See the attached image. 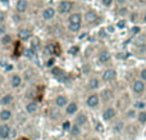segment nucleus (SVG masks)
<instances>
[{
    "mask_svg": "<svg viewBox=\"0 0 146 140\" xmlns=\"http://www.w3.org/2000/svg\"><path fill=\"white\" fill-rule=\"evenodd\" d=\"M83 26V15L81 12H72L67 18V28L69 32L78 33L82 30Z\"/></svg>",
    "mask_w": 146,
    "mask_h": 140,
    "instance_id": "obj_1",
    "label": "nucleus"
},
{
    "mask_svg": "<svg viewBox=\"0 0 146 140\" xmlns=\"http://www.w3.org/2000/svg\"><path fill=\"white\" fill-rule=\"evenodd\" d=\"M131 105H132V98L129 95V93H122L118 97H115V104H114V107L117 108V111L119 113H123Z\"/></svg>",
    "mask_w": 146,
    "mask_h": 140,
    "instance_id": "obj_2",
    "label": "nucleus"
},
{
    "mask_svg": "<svg viewBox=\"0 0 146 140\" xmlns=\"http://www.w3.org/2000/svg\"><path fill=\"white\" fill-rule=\"evenodd\" d=\"M83 22L87 26H96L101 22V15L100 13L96 9H92V8H88L86 9V12L83 13Z\"/></svg>",
    "mask_w": 146,
    "mask_h": 140,
    "instance_id": "obj_3",
    "label": "nucleus"
},
{
    "mask_svg": "<svg viewBox=\"0 0 146 140\" xmlns=\"http://www.w3.org/2000/svg\"><path fill=\"white\" fill-rule=\"evenodd\" d=\"M119 117V112L117 111V108L111 104H108L103 108L101 111V120L105 123H111L115 118Z\"/></svg>",
    "mask_w": 146,
    "mask_h": 140,
    "instance_id": "obj_4",
    "label": "nucleus"
},
{
    "mask_svg": "<svg viewBox=\"0 0 146 140\" xmlns=\"http://www.w3.org/2000/svg\"><path fill=\"white\" fill-rule=\"evenodd\" d=\"M100 80L103 84H113L118 80V71L114 67H108L100 75Z\"/></svg>",
    "mask_w": 146,
    "mask_h": 140,
    "instance_id": "obj_5",
    "label": "nucleus"
},
{
    "mask_svg": "<svg viewBox=\"0 0 146 140\" xmlns=\"http://www.w3.org/2000/svg\"><path fill=\"white\" fill-rule=\"evenodd\" d=\"M56 13L60 15H69L74 9V1L73 0H60L56 5Z\"/></svg>",
    "mask_w": 146,
    "mask_h": 140,
    "instance_id": "obj_6",
    "label": "nucleus"
},
{
    "mask_svg": "<svg viewBox=\"0 0 146 140\" xmlns=\"http://www.w3.org/2000/svg\"><path fill=\"white\" fill-rule=\"evenodd\" d=\"M145 91H146V84L144 81H141L139 77H136L131 82V93L136 98H144Z\"/></svg>",
    "mask_w": 146,
    "mask_h": 140,
    "instance_id": "obj_7",
    "label": "nucleus"
},
{
    "mask_svg": "<svg viewBox=\"0 0 146 140\" xmlns=\"http://www.w3.org/2000/svg\"><path fill=\"white\" fill-rule=\"evenodd\" d=\"M85 104L88 109H98L101 105V100H100V95H99V91L95 93H88L87 97L85 99Z\"/></svg>",
    "mask_w": 146,
    "mask_h": 140,
    "instance_id": "obj_8",
    "label": "nucleus"
},
{
    "mask_svg": "<svg viewBox=\"0 0 146 140\" xmlns=\"http://www.w3.org/2000/svg\"><path fill=\"white\" fill-rule=\"evenodd\" d=\"M99 95H100V100H101V104H110V102H113V100H115V91H114L111 87L106 86L104 87L103 90H101L100 93H99Z\"/></svg>",
    "mask_w": 146,
    "mask_h": 140,
    "instance_id": "obj_9",
    "label": "nucleus"
},
{
    "mask_svg": "<svg viewBox=\"0 0 146 140\" xmlns=\"http://www.w3.org/2000/svg\"><path fill=\"white\" fill-rule=\"evenodd\" d=\"M140 127H141V126H140L136 121H133V122H127L126 130H124L123 135L128 139H135L140 134Z\"/></svg>",
    "mask_w": 146,
    "mask_h": 140,
    "instance_id": "obj_10",
    "label": "nucleus"
},
{
    "mask_svg": "<svg viewBox=\"0 0 146 140\" xmlns=\"http://www.w3.org/2000/svg\"><path fill=\"white\" fill-rule=\"evenodd\" d=\"M126 125L127 122L123 120V117H118L111 122L110 129H111V133L115 134V135H123L124 130H126Z\"/></svg>",
    "mask_w": 146,
    "mask_h": 140,
    "instance_id": "obj_11",
    "label": "nucleus"
},
{
    "mask_svg": "<svg viewBox=\"0 0 146 140\" xmlns=\"http://www.w3.org/2000/svg\"><path fill=\"white\" fill-rule=\"evenodd\" d=\"M88 122H90V121H88V115L86 112H83V111H80V112L73 117V122L72 123L77 125L78 127H81L83 130L85 127H87Z\"/></svg>",
    "mask_w": 146,
    "mask_h": 140,
    "instance_id": "obj_12",
    "label": "nucleus"
},
{
    "mask_svg": "<svg viewBox=\"0 0 146 140\" xmlns=\"http://www.w3.org/2000/svg\"><path fill=\"white\" fill-rule=\"evenodd\" d=\"M96 59L100 64H108L111 62V53L109 49L106 48H101L98 50L96 53Z\"/></svg>",
    "mask_w": 146,
    "mask_h": 140,
    "instance_id": "obj_13",
    "label": "nucleus"
},
{
    "mask_svg": "<svg viewBox=\"0 0 146 140\" xmlns=\"http://www.w3.org/2000/svg\"><path fill=\"white\" fill-rule=\"evenodd\" d=\"M101 85H103V82H101L100 77L99 76H91L90 79L87 80V82H86V89H87L90 93H95L100 89Z\"/></svg>",
    "mask_w": 146,
    "mask_h": 140,
    "instance_id": "obj_14",
    "label": "nucleus"
},
{
    "mask_svg": "<svg viewBox=\"0 0 146 140\" xmlns=\"http://www.w3.org/2000/svg\"><path fill=\"white\" fill-rule=\"evenodd\" d=\"M80 112V103L77 100H69L68 105L64 108V115L68 117H74Z\"/></svg>",
    "mask_w": 146,
    "mask_h": 140,
    "instance_id": "obj_15",
    "label": "nucleus"
},
{
    "mask_svg": "<svg viewBox=\"0 0 146 140\" xmlns=\"http://www.w3.org/2000/svg\"><path fill=\"white\" fill-rule=\"evenodd\" d=\"M9 85H10V87H12V89H14V90L22 87V85H23V77H22V75L18 73V72H13V73H10Z\"/></svg>",
    "mask_w": 146,
    "mask_h": 140,
    "instance_id": "obj_16",
    "label": "nucleus"
},
{
    "mask_svg": "<svg viewBox=\"0 0 146 140\" xmlns=\"http://www.w3.org/2000/svg\"><path fill=\"white\" fill-rule=\"evenodd\" d=\"M17 37L19 41L26 43V41H30L33 37V32L30 27H21L17 32Z\"/></svg>",
    "mask_w": 146,
    "mask_h": 140,
    "instance_id": "obj_17",
    "label": "nucleus"
},
{
    "mask_svg": "<svg viewBox=\"0 0 146 140\" xmlns=\"http://www.w3.org/2000/svg\"><path fill=\"white\" fill-rule=\"evenodd\" d=\"M68 103H69V98H68V95L67 94H58L55 98H54V107L55 108H58V109H64V108L68 105Z\"/></svg>",
    "mask_w": 146,
    "mask_h": 140,
    "instance_id": "obj_18",
    "label": "nucleus"
},
{
    "mask_svg": "<svg viewBox=\"0 0 146 140\" xmlns=\"http://www.w3.org/2000/svg\"><path fill=\"white\" fill-rule=\"evenodd\" d=\"M56 9L54 7H45L42 10H41V18H42L44 21H46V22H50V21H53L54 18L56 17Z\"/></svg>",
    "mask_w": 146,
    "mask_h": 140,
    "instance_id": "obj_19",
    "label": "nucleus"
},
{
    "mask_svg": "<svg viewBox=\"0 0 146 140\" xmlns=\"http://www.w3.org/2000/svg\"><path fill=\"white\" fill-rule=\"evenodd\" d=\"M13 129L9 123H1L0 125V140H7L12 136Z\"/></svg>",
    "mask_w": 146,
    "mask_h": 140,
    "instance_id": "obj_20",
    "label": "nucleus"
},
{
    "mask_svg": "<svg viewBox=\"0 0 146 140\" xmlns=\"http://www.w3.org/2000/svg\"><path fill=\"white\" fill-rule=\"evenodd\" d=\"M28 8H30L28 0H17V1H15L14 9H15V12H17V14H25L28 10Z\"/></svg>",
    "mask_w": 146,
    "mask_h": 140,
    "instance_id": "obj_21",
    "label": "nucleus"
},
{
    "mask_svg": "<svg viewBox=\"0 0 146 140\" xmlns=\"http://www.w3.org/2000/svg\"><path fill=\"white\" fill-rule=\"evenodd\" d=\"M13 103H14V95L12 93H5L0 97V105H3V108H9V105H12Z\"/></svg>",
    "mask_w": 146,
    "mask_h": 140,
    "instance_id": "obj_22",
    "label": "nucleus"
},
{
    "mask_svg": "<svg viewBox=\"0 0 146 140\" xmlns=\"http://www.w3.org/2000/svg\"><path fill=\"white\" fill-rule=\"evenodd\" d=\"M25 109H26L27 115H30V116L36 115V113L38 112V102L37 100H30V102L26 103Z\"/></svg>",
    "mask_w": 146,
    "mask_h": 140,
    "instance_id": "obj_23",
    "label": "nucleus"
},
{
    "mask_svg": "<svg viewBox=\"0 0 146 140\" xmlns=\"http://www.w3.org/2000/svg\"><path fill=\"white\" fill-rule=\"evenodd\" d=\"M122 117H123V120L126 121V122H133V121H136V117H137V111L133 109L132 107H129L128 109H126L123 113H122Z\"/></svg>",
    "mask_w": 146,
    "mask_h": 140,
    "instance_id": "obj_24",
    "label": "nucleus"
},
{
    "mask_svg": "<svg viewBox=\"0 0 146 140\" xmlns=\"http://www.w3.org/2000/svg\"><path fill=\"white\" fill-rule=\"evenodd\" d=\"M13 118V111L10 108H3L0 111V122L1 123H8Z\"/></svg>",
    "mask_w": 146,
    "mask_h": 140,
    "instance_id": "obj_25",
    "label": "nucleus"
},
{
    "mask_svg": "<svg viewBox=\"0 0 146 140\" xmlns=\"http://www.w3.org/2000/svg\"><path fill=\"white\" fill-rule=\"evenodd\" d=\"M133 109H136L137 112L140 111H145L146 109V100L144 98H136L135 100H132V105H131Z\"/></svg>",
    "mask_w": 146,
    "mask_h": 140,
    "instance_id": "obj_26",
    "label": "nucleus"
},
{
    "mask_svg": "<svg viewBox=\"0 0 146 140\" xmlns=\"http://www.w3.org/2000/svg\"><path fill=\"white\" fill-rule=\"evenodd\" d=\"M69 136H71L72 139H77V138H82V134H83V130L81 127H78L77 125H74V123H72L71 129H69L68 131Z\"/></svg>",
    "mask_w": 146,
    "mask_h": 140,
    "instance_id": "obj_27",
    "label": "nucleus"
},
{
    "mask_svg": "<svg viewBox=\"0 0 146 140\" xmlns=\"http://www.w3.org/2000/svg\"><path fill=\"white\" fill-rule=\"evenodd\" d=\"M30 49L32 51H35V53H37V51L41 49V41H40V39L33 36V37L30 40Z\"/></svg>",
    "mask_w": 146,
    "mask_h": 140,
    "instance_id": "obj_28",
    "label": "nucleus"
},
{
    "mask_svg": "<svg viewBox=\"0 0 146 140\" xmlns=\"http://www.w3.org/2000/svg\"><path fill=\"white\" fill-rule=\"evenodd\" d=\"M133 45L137 46V48H144L146 45V36L144 33H139V35L136 36V39H135V41H133Z\"/></svg>",
    "mask_w": 146,
    "mask_h": 140,
    "instance_id": "obj_29",
    "label": "nucleus"
},
{
    "mask_svg": "<svg viewBox=\"0 0 146 140\" xmlns=\"http://www.w3.org/2000/svg\"><path fill=\"white\" fill-rule=\"evenodd\" d=\"M49 117H50L51 120H55V121L60 120V117H62V111L58 109V108H55V107L50 108V111H49Z\"/></svg>",
    "mask_w": 146,
    "mask_h": 140,
    "instance_id": "obj_30",
    "label": "nucleus"
},
{
    "mask_svg": "<svg viewBox=\"0 0 146 140\" xmlns=\"http://www.w3.org/2000/svg\"><path fill=\"white\" fill-rule=\"evenodd\" d=\"M136 122L139 123V125L141 126V127L146 125V109H145V111H140V112H137Z\"/></svg>",
    "mask_w": 146,
    "mask_h": 140,
    "instance_id": "obj_31",
    "label": "nucleus"
},
{
    "mask_svg": "<svg viewBox=\"0 0 146 140\" xmlns=\"http://www.w3.org/2000/svg\"><path fill=\"white\" fill-rule=\"evenodd\" d=\"M129 13H131V10L127 8V5H124V7H119L118 8V14L119 17H122L124 19V18H128Z\"/></svg>",
    "mask_w": 146,
    "mask_h": 140,
    "instance_id": "obj_32",
    "label": "nucleus"
},
{
    "mask_svg": "<svg viewBox=\"0 0 146 140\" xmlns=\"http://www.w3.org/2000/svg\"><path fill=\"white\" fill-rule=\"evenodd\" d=\"M0 43H1L4 46L10 45V44H12V36H10L9 33H5L4 36H1V37H0Z\"/></svg>",
    "mask_w": 146,
    "mask_h": 140,
    "instance_id": "obj_33",
    "label": "nucleus"
},
{
    "mask_svg": "<svg viewBox=\"0 0 146 140\" xmlns=\"http://www.w3.org/2000/svg\"><path fill=\"white\" fill-rule=\"evenodd\" d=\"M128 18L131 19L132 23H137V21L140 19V17H139V14H137V12H131V13H129V15H128Z\"/></svg>",
    "mask_w": 146,
    "mask_h": 140,
    "instance_id": "obj_34",
    "label": "nucleus"
},
{
    "mask_svg": "<svg viewBox=\"0 0 146 140\" xmlns=\"http://www.w3.org/2000/svg\"><path fill=\"white\" fill-rule=\"evenodd\" d=\"M62 54V48L58 43H54V57H59Z\"/></svg>",
    "mask_w": 146,
    "mask_h": 140,
    "instance_id": "obj_35",
    "label": "nucleus"
},
{
    "mask_svg": "<svg viewBox=\"0 0 146 140\" xmlns=\"http://www.w3.org/2000/svg\"><path fill=\"white\" fill-rule=\"evenodd\" d=\"M100 3L104 8H111L114 5V0H100Z\"/></svg>",
    "mask_w": 146,
    "mask_h": 140,
    "instance_id": "obj_36",
    "label": "nucleus"
},
{
    "mask_svg": "<svg viewBox=\"0 0 146 140\" xmlns=\"http://www.w3.org/2000/svg\"><path fill=\"white\" fill-rule=\"evenodd\" d=\"M139 79L141 80V81H144L145 84H146V67H144V68L140 69V72H139Z\"/></svg>",
    "mask_w": 146,
    "mask_h": 140,
    "instance_id": "obj_37",
    "label": "nucleus"
},
{
    "mask_svg": "<svg viewBox=\"0 0 146 140\" xmlns=\"http://www.w3.org/2000/svg\"><path fill=\"white\" fill-rule=\"evenodd\" d=\"M78 51H80V48H78L77 45H73L68 49V53L71 54V55H76V54H78Z\"/></svg>",
    "mask_w": 146,
    "mask_h": 140,
    "instance_id": "obj_38",
    "label": "nucleus"
},
{
    "mask_svg": "<svg viewBox=\"0 0 146 140\" xmlns=\"http://www.w3.org/2000/svg\"><path fill=\"white\" fill-rule=\"evenodd\" d=\"M5 21H7V14L4 10H0V26L5 25Z\"/></svg>",
    "mask_w": 146,
    "mask_h": 140,
    "instance_id": "obj_39",
    "label": "nucleus"
},
{
    "mask_svg": "<svg viewBox=\"0 0 146 140\" xmlns=\"http://www.w3.org/2000/svg\"><path fill=\"white\" fill-rule=\"evenodd\" d=\"M71 126H72V122H71V121H64V122H63V130L68 133L69 129H71Z\"/></svg>",
    "mask_w": 146,
    "mask_h": 140,
    "instance_id": "obj_40",
    "label": "nucleus"
},
{
    "mask_svg": "<svg viewBox=\"0 0 146 140\" xmlns=\"http://www.w3.org/2000/svg\"><path fill=\"white\" fill-rule=\"evenodd\" d=\"M127 3H128V0H114V4L118 5L119 7H124V5H127Z\"/></svg>",
    "mask_w": 146,
    "mask_h": 140,
    "instance_id": "obj_41",
    "label": "nucleus"
},
{
    "mask_svg": "<svg viewBox=\"0 0 146 140\" xmlns=\"http://www.w3.org/2000/svg\"><path fill=\"white\" fill-rule=\"evenodd\" d=\"M5 33H8L7 32V26L1 25V26H0V37H1V36H4Z\"/></svg>",
    "mask_w": 146,
    "mask_h": 140,
    "instance_id": "obj_42",
    "label": "nucleus"
},
{
    "mask_svg": "<svg viewBox=\"0 0 146 140\" xmlns=\"http://www.w3.org/2000/svg\"><path fill=\"white\" fill-rule=\"evenodd\" d=\"M54 61H55V58H54V57H50V59H49L48 62H46V66L48 67H51V66H54Z\"/></svg>",
    "mask_w": 146,
    "mask_h": 140,
    "instance_id": "obj_43",
    "label": "nucleus"
},
{
    "mask_svg": "<svg viewBox=\"0 0 146 140\" xmlns=\"http://www.w3.org/2000/svg\"><path fill=\"white\" fill-rule=\"evenodd\" d=\"M141 21H142V22H144V23H145V25H146V10H145V12H144V13H142V17H141Z\"/></svg>",
    "mask_w": 146,
    "mask_h": 140,
    "instance_id": "obj_44",
    "label": "nucleus"
},
{
    "mask_svg": "<svg viewBox=\"0 0 146 140\" xmlns=\"http://www.w3.org/2000/svg\"><path fill=\"white\" fill-rule=\"evenodd\" d=\"M118 27H121V28H122V27H124V19H122V21H121V22H119Z\"/></svg>",
    "mask_w": 146,
    "mask_h": 140,
    "instance_id": "obj_45",
    "label": "nucleus"
},
{
    "mask_svg": "<svg viewBox=\"0 0 146 140\" xmlns=\"http://www.w3.org/2000/svg\"><path fill=\"white\" fill-rule=\"evenodd\" d=\"M88 140H101V139L99 138V136H91V138L88 139Z\"/></svg>",
    "mask_w": 146,
    "mask_h": 140,
    "instance_id": "obj_46",
    "label": "nucleus"
},
{
    "mask_svg": "<svg viewBox=\"0 0 146 140\" xmlns=\"http://www.w3.org/2000/svg\"><path fill=\"white\" fill-rule=\"evenodd\" d=\"M15 140H28L27 138H18V139H15Z\"/></svg>",
    "mask_w": 146,
    "mask_h": 140,
    "instance_id": "obj_47",
    "label": "nucleus"
},
{
    "mask_svg": "<svg viewBox=\"0 0 146 140\" xmlns=\"http://www.w3.org/2000/svg\"><path fill=\"white\" fill-rule=\"evenodd\" d=\"M73 140H85L83 138H77V139H73Z\"/></svg>",
    "mask_w": 146,
    "mask_h": 140,
    "instance_id": "obj_48",
    "label": "nucleus"
},
{
    "mask_svg": "<svg viewBox=\"0 0 146 140\" xmlns=\"http://www.w3.org/2000/svg\"><path fill=\"white\" fill-rule=\"evenodd\" d=\"M144 99L146 100V91H145V94H144Z\"/></svg>",
    "mask_w": 146,
    "mask_h": 140,
    "instance_id": "obj_49",
    "label": "nucleus"
},
{
    "mask_svg": "<svg viewBox=\"0 0 146 140\" xmlns=\"http://www.w3.org/2000/svg\"><path fill=\"white\" fill-rule=\"evenodd\" d=\"M55 140H59V139H55Z\"/></svg>",
    "mask_w": 146,
    "mask_h": 140,
    "instance_id": "obj_50",
    "label": "nucleus"
},
{
    "mask_svg": "<svg viewBox=\"0 0 146 140\" xmlns=\"http://www.w3.org/2000/svg\"><path fill=\"white\" fill-rule=\"evenodd\" d=\"M128 1H129V0H128Z\"/></svg>",
    "mask_w": 146,
    "mask_h": 140,
    "instance_id": "obj_51",
    "label": "nucleus"
}]
</instances>
